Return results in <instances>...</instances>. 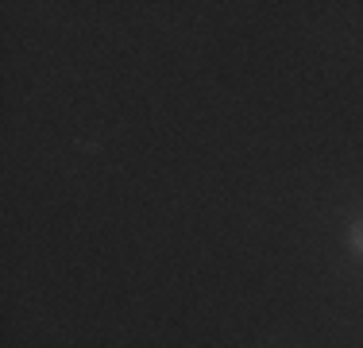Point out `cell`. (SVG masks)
<instances>
[{
  "mask_svg": "<svg viewBox=\"0 0 363 348\" xmlns=\"http://www.w3.org/2000/svg\"><path fill=\"white\" fill-rule=\"evenodd\" d=\"M348 248L363 259V217H359V221H352V229H348Z\"/></svg>",
  "mask_w": 363,
  "mask_h": 348,
  "instance_id": "6da1fadb",
  "label": "cell"
}]
</instances>
